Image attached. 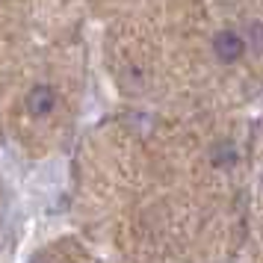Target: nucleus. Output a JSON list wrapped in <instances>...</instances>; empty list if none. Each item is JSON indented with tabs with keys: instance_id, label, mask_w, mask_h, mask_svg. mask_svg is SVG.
Masks as SVG:
<instances>
[{
	"instance_id": "nucleus-5",
	"label": "nucleus",
	"mask_w": 263,
	"mask_h": 263,
	"mask_svg": "<svg viewBox=\"0 0 263 263\" xmlns=\"http://www.w3.org/2000/svg\"><path fill=\"white\" fill-rule=\"evenodd\" d=\"M30 263H48V260H42V257H36V260H30Z\"/></svg>"
},
{
	"instance_id": "nucleus-1",
	"label": "nucleus",
	"mask_w": 263,
	"mask_h": 263,
	"mask_svg": "<svg viewBox=\"0 0 263 263\" xmlns=\"http://www.w3.org/2000/svg\"><path fill=\"white\" fill-rule=\"evenodd\" d=\"M213 50H216V60L231 65V62H237L246 53V39L239 36L237 30H222L213 39Z\"/></svg>"
},
{
	"instance_id": "nucleus-4",
	"label": "nucleus",
	"mask_w": 263,
	"mask_h": 263,
	"mask_svg": "<svg viewBox=\"0 0 263 263\" xmlns=\"http://www.w3.org/2000/svg\"><path fill=\"white\" fill-rule=\"evenodd\" d=\"M242 39H246V45H251L257 53H263V21H254Z\"/></svg>"
},
{
	"instance_id": "nucleus-3",
	"label": "nucleus",
	"mask_w": 263,
	"mask_h": 263,
	"mask_svg": "<svg viewBox=\"0 0 263 263\" xmlns=\"http://www.w3.org/2000/svg\"><path fill=\"white\" fill-rule=\"evenodd\" d=\"M210 160H213V166L219 168H228L237 163V145L231 142V139H219L213 145V151H210Z\"/></svg>"
},
{
	"instance_id": "nucleus-2",
	"label": "nucleus",
	"mask_w": 263,
	"mask_h": 263,
	"mask_svg": "<svg viewBox=\"0 0 263 263\" xmlns=\"http://www.w3.org/2000/svg\"><path fill=\"white\" fill-rule=\"evenodd\" d=\"M24 107H27V112H30L33 119H45V116H50L53 107H57V92H53L50 86H45V83L33 86V89L27 92Z\"/></svg>"
}]
</instances>
